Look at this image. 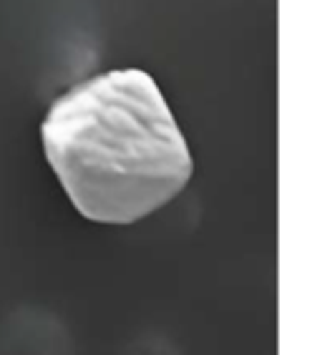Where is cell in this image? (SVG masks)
<instances>
[{"mask_svg": "<svg viewBox=\"0 0 322 355\" xmlns=\"http://www.w3.org/2000/svg\"><path fill=\"white\" fill-rule=\"evenodd\" d=\"M46 162L81 217L134 225L186 189L194 159L164 94L141 69L91 76L51 103Z\"/></svg>", "mask_w": 322, "mask_h": 355, "instance_id": "obj_1", "label": "cell"}]
</instances>
